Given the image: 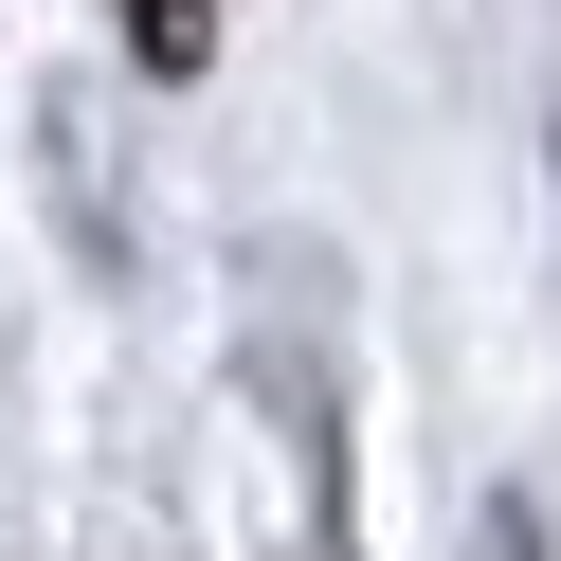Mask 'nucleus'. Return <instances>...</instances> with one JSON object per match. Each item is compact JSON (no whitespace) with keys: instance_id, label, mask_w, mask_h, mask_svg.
Here are the masks:
<instances>
[{"instance_id":"f257e3e1","label":"nucleus","mask_w":561,"mask_h":561,"mask_svg":"<svg viewBox=\"0 0 561 561\" xmlns=\"http://www.w3.org/2000/svg\"><path fill=\"white\" fill-rule=\"evenodd\" d=\"M127 37H146V73H199L218 55V0H127Z\"/></svg>"}]
</instances>
